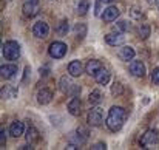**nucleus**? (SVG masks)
<instances>
[{
    "label": "nucleus",
    "instance_id": "1",
    "mask_svg": "<svg viewBox=\"0 0 159 150\" xmlns=\"http://www.w3.org/2000/svg\"><path fill=\"white\" fill-rule=\"evenodd\" d=\"M125 118H127V113L122 107H111L105 121L107 127L111 132H119L122 129L124 122H125Z\"/></svg>",
    "mask_w": 159,
    "mask_h": 150
},
{
    "label": "nucleus",
    "instance_id": "2",
    "mask_svg": "<svg viewBox=\"0 0 159 150\" xmlns=\"http://www.w3.org/2000/svg\"><path fill=\"white\" fill-rule=\"evenodd\" d=\"M73 77V76H71ZM70 76H62L59 81V88L63 95H70V96H79L80 95V87L73 84Z\"/></svg>",
    "mask_w": 159,
    "mask_h": 150
},
{
    "label": "nucleus",
    "instance_id": "3",
    "mask_svg": "<svg viewBox=\"0 0 159 150\" xmlns=\"http://www.w3.org/2000/svg\"><path fill=\"white\" fill-rule=\"evenodd\" d=\"M2 54L6 60H17L20 57V45L14 40H8L2 47Z\"/></svg>",
    "mask_w": 159,
    "mask_h": 150
},
{
    "label": "nucleus",
    "instance_id": "4",
    "mask_svg": "<svg viewBox=\"0 0 159 150\" xmlns=\"http://www.w3.org/2000/svg\"><path fill=\"white\" fill-rule=\"evenodd\" d=\"M158 141H159L158 130L150 129V130H147V132L142 135V138H141L139 144H141V147H142V149H150V147L156 146V144H158Z\"/></svg>",
    "mask_w": 159,
    "mask_h": 150
},
{
    "label": "nucleus",
    "instance_id": "5",
    "mask_svg": "<svg viewBox=\"0 0 159 150\" xmlns=\"http://www.w3.org/2000/svg\"><path fill=\"white\" fill-rule=\"evenodd\" d=\"M104 122V111L101 107H93L88 111V124L93 127H98Z\"/></svg>",
    "mask_w": 159,
    "mask_h": 150
},
{
    "label": "nucleus",
    "instance_id": "6",
    "mask_svg": "<svg viewBox=\"0 0 159 150\" xmlns=\"http://www.w3.org/2000/svg\"><path fill=\"white\" fill-rule=\"evenodd\" d=\"M66 45L63 42H53L48 48V54L53 57V59H62L65 54H66Z\"/></svg>",
    "mask_w": 159,
    "mask_h": 150
},
{
    "label": "nucleus",
    "instance_id": "7",
    "mask_svg": "<svg viewBox=\"0 0 159 150\" xmlns=\"http://www.w3.org/2000/svg\"><path fill=\"white\" fill-rule=\"evenodd\" d=\"M50 33V26L47 22L40 20V22H36L34 26H33V34L37 37V39H45Z\"/></svg>",
    "mask_w": 159,
    "mask_h": 150
},
{
    "label": "nucleus",
    "instance_id": "8",
    "mask_svg": "<svg viewBox=\"0 0 159 150\" xmlns=\"http://www.w3.org/2000/svg\"><path fill=\"white\" fill-rule=\"evenodd\" d=\"M124 40H125L124 33H119V31H116V33H108L105 36V42L110 47H117V45L124 44Z\"/></svg>",
    "mask_w": 159,
    "mask_h": 150
},
{
    "label": "nucleus",
    "instance_id": "9",
    "mask_svg": "<svg viewBox=\"0 0 159 150\" xmlns=\"http://www.w3.org/2000/svg\"><path fill=\"white\" fill-rule=\"evenodd\" d=\"M128 70L133 76L136 77H142L145 74V65L141 62V60H131L130 65H128Z\"/></svg>",
    "mask_w": 159,
    "mask_h": 150
},
{
    "label": "nucleus",
    "instance_id": "10",
    "mask_svg": "<svg viewBox=\"0 0 159 150\" xmlns=\"http://www.w3.org/2000/svg\"><path fill=\"white\" fill-rule=\"evenodd\" d=\"M117 17H119V9H117L116 6H108L107 9H104V12H102V20L107 22V23L114 22Z\"/></svg>",
    "mask_w": 159,
    "mask_h": 150
},
{
    "label": "nucleus",
    "instance_id": "11",
    "mask_svg": "<svg viewBox=\"0 0 159 150\" xmlns=\"http://www.w3.org/2000/svg\"><path fill=\"white\" fill-rule=\"evenodd\" d=\"M17 65L14 63H6V65H2L0 68V73H2V77L3 79H12L16 74H17Z\"/></svg>",
    "mask_w": 159,
    "mask_h": 150
},
{
    "label": "nucleus",
    "instance_id": "12",
    "mask_svg": "<svg viewBox=\"0 0 159 150\" xmlns=\"http://www.w3.org/2000/svg\"><path fill=\"white\" fill-rule=\"evenodd\" d=\"M22 9H23V14H25L26 17H34V16L39 14V3L25 2L23 6H22Z\"/></svg>",
    "mask_w": 159,
    "mask_h": 150
},
{
    "label": "nucleus",
    "instance_id": "13",
    "mask_svg": "<svg viewBox=\"0 0 159 150\" xmlns=\"http://www.w3.org/2000/svg\"><path fill=\"white\" fill-rule=\"evenodd\" d=\"M80 108H82V102L79 96H73V99L68 102V111L73 116H79L80 115Z\"/></svg>",
    "mask_w": 159,
    "mask_h": 150
},
{
    "label": "nucleus",
    "instance_id": "14",
    "mask_svg": "<svg viewBox=\"0 0 159 150\" xmlns=\"http://www.w3.org/2000/svg\"><path fill=\"white\" fill-rule=\"evenodd\" d=\"M23 130H25V125H23L22 121H14V122H11V125H9V135H11L12 138L22 136V135H23Z\"/></svg>",
    "mask_w": 159,
    "mask_h": 150
},
{
    "label": "nucleus",
    "instance_id": "15",
    "mask_svg": "<svg viewBox=\"0 0 159 150\" xmlns=\"http://www.w3.org/2000/svg\"><path fill=\"white\" fill-rule=\"evenodd\" d=\"M101 68H102V63H101L99 60H96V59H91V60H88L87 65H85V73H88L90 76H96V73H98Z\"/></svg>",
    "mask_w": 159,
    "mask_h": 150
},
{
    "label": "nucleus",
    "instance_id": "16",
    "mask_svg": "<svg viewBox=\"0 0 159 150\" xmlns=\"http://www.w3.org/2000/svg\"><path fill=\"white\" fill-rule=\"evenodd\" d=\"M53 99V93L48 90V88H42V90H39V93H37V102L40 104V105H47V104H50Z\"/></svg>",
    "mask_w": 159,
    "mask_h": 150
},
{
    "label": "nucleus",
    "instance_id": "17",
    "mask_svg": "<svg viewBox=\"0 0 159 150\" xmlns=\"http://www.w3.org/2000/svg\"><path fill=\"white\" fill-rule=\"evenodd\" d=\"M82 63H80V60H73V62H70V65H68V73H70V76H73V77H79L80 74H82Z\"/></svg>",
    "mask_w": 159,
    "mask_h": 150
},
{
    "label": "nucleus",
    "instance_id": "18",
    "mask_svg": "<svg viewBox=\"0 0 159 150\" xmlns=\"http://www.w3.org/2000/svg\"><path fill=\"white\" fill-rule=\"evenodd\" d=\"M117 56H119V59L124 60V62L133 60V57H134V50H133L131 47H122V48L119 50V53H117Z\"/></svg>",
    "mask_w": 159,
    "mask_h": 150
},
{
    "label": "nucleus",
    "instance_id": "19",
    "mask_svg": "<svg viewBox=\"0 0 159 150\" xmlns=\"http://www.w3.org/2000/svg\"><path fill=\"white\" fill-rule=\"evenodd\" d=\"M94 79H96V82H98L99 85H107L108 81H110V73H108V70H105V68L102 67V68L96 73Z\"/></svg>",
    "mask_w": 159,
    "mask_h": 150
},
{
    "label": "nucleus",
    "instance_id": "20",
    "mask_svg": "<svg viewBox=\"0 0 159 150\" xmlns=\"http://www.w3.org/2000/svg\"><path fill=\"white\" fill-rule=\"evenodd\" d=\"M17 88L16 87H12V85H5L3 88H2V98L3 99H12V98H16L17 96Z\"/></svg>",
    "mask_w": 159,
    "mask_h": 150
},
{
    "label": "nucleus",
    "instance_id": "21",
    "mask_svg": "<svg viewBox=\"0 0 159 150\" xmlns=\"http://www.w3.org/2000/svg\"><path fill=\"white\" fill-rule=\"evenodd\" d=\"M37 141H39V132H37V129L30 127V129L26 130V143H28V144H34V143H37Z\"/></svg>",
    "mask_w": 159,
    "mask_h": 150
},
{
    "label": "nucleus",
    "instance_id": "22",
    "mask_svg": "<svg viewBox=\"0 0 159 150\" xmlns=\"http://www.w3.org/2000/svg\"><path fill=\"white\" fill-rule=\"evenodd\" d=\"M88 9H90V2L88 0H79V3L76 5V12L79 16H85Z\"/></svg>",
    "mask_w": 159,
    "mask_h": 150
},
{
    "label": "nucleus",
    "instance_id": "23",
    "mask_svg": "<svg viewBox=\"0 0 159 150\" xmlns=\"http://www.w3.org/2000/svg\"><path fill=\"white\" fill-rule=\"evenodd\" d=\"M74 34L77 39H84L87 36V25L85 23H77L74 26Z\"/></svg>",
    "mask_w": 159,
    "mask_h": 150
},
{
    "label": "nucleus",
    "instance_id": "24",
    "mask_svg": "<svg viewBox=\"0 0 159 150\" xmlns=\"http://www.w3.org/2000/svg\"><path fill=\"white\" fill-rule=\"evenodd\" d=\"M90 104L91 105H98L101 101H102V93H101V90H94V91H91V95H90Z\"/></svg>",
    "mask_w": 159,
    "mask_h": 150
},
{
    "label": "nucleus",
    "instance_id": "25",
    "mask_svg": "<svg viewBox=\"0 0 159 150\" xmlns=\"http://www.w3.org/2000/svg\"><path fill=\"white\" fill-rule=\"evenodd\" d=\"M130 23H127L125 20H119L116 25H114V30L119 31V33H125V31H130Z\"/></svg>",
    "mask_w": 159,
    "mask_h": 150
},
{
    "label": "nucleus",
    "instance_id": "26",
    "mask_svg": "<svg viewBox=\"0 0 159 150\" xmlns=\"http://www.w3.org/2000/svg\"><path fill=\"white\" fill-rule=\"evenodd\" d=\"M122 91H124V88H122L120 82H113V85H111V95L113 96H119V95H122Z\"/></svg>",
    "mask_w": 159,
    "mask_h": 150
},
{
    "label": "nucleus",
    "instance_id": "27",
    "mask_svg": "<svg viewBox=\"0 0 159 150\" xmlns=\"http://www.w3.org/2000/svg\"><path fill=\"white\" fill-rule=\"evenodd\" d=\"M57 33H59L60 36H65V34L68 33V22H66V20H62V22L59 23V26H57Z\"/></svg>",
    "mask_w": 159,
    "mask_h": 150
},
{
    "label": "nucleus",
    "instance_id": "28",
    "mask_svg": "<svg viewBox=\"0 0 159 150\" xmlns=\"http://www.w3.org/2000/svg\"><path fill=\"white\" fill-rule=\"evenodd\" d=\"M150 36V26L148 25H141L139 28V37L141 39H147Z\"/></svg>",
    "mask_w": 159,
    "mask_h": 150
},
{
    "label": "nucleus",
    "instance_id": "29",
    "mask_svg": "<svg viewBox=\"0 0 159 150\" xmlns=\"http://www.w3.org/2000/svg\"><path fill=\"white\" fill-rule=\"evenodd\" d=\"M152 81H153L155 85H159V67L153 70V73H152Z\"/></svg>",
    "mask_w": 159,
    "mask_h": 150
},
{
    "label": "nucleus",
    "instance_id": "30",
    "mask_svg": "<svg viewBox=\"0 0 159 150\" xmlns=\"http://www.w3.org/2000/svg\"><path fill=\"white\" fill-rule=\"evenodd\" d=\"M5 144H6V133H5V130H2L0 132V147L5 149Z\"/></svg>",
    "mask_w": 159,
    "mask_h": 150
},
{
    "label": "nucleus",
    "instance_id": "31",
    "mask_svg": "<svg viewBox=\"0 0 159 150\" xmlns=\"http://www.w3.org/2000/svg\"><path fill=\"white\" fill-rule=\"evenodd\" d=\"M91 149L93 150H102V149H107V146H105V143H98V144H94Z\"/></svg>",
    "mask_w": 159,
    "mask_h": 150
},
{
    "label": "nucleus",
    "instance_id": "32",
    "mask_svg": "<svg viewBox=\"0 0 159 150\" xmlns=\"http://www.w3.org/2000/svg\"><path fill=\"white\" fill-rule=\"evenodd\" d=\"M39 71H40V76H47L48 71H50V67H43V68H40Z\"/></svg>",
    "mask_w": 159,
    "mask_h": 150
},
{
    "label": "nucleus",
    "instance_id": "33",
    "mask_svg": "<svg viewBox=\"0 0 159 150\" xmlns=\"http://www.w3.org/2000/svg\"><path fill=\"white\" fill-rule=\"evenodd\" d=\"M102 2H104V3H107V5H110V3H113L114 0H102Z\"/></svg>",
    "mask_w": 159,
    "mask_h": 150
},
{
    "label": "nucleus",
    "instance_id": "34",
    "mask_svg": "<svg viewBox=\"0 0 159 150\" xmlns=\"http://www.w3.org/2000/svg\"><path fill=\"white\" fill-rule=\"evenodd\" d=\"M25 2H33V3H39V0H25Z\"/></svg>",
    "mask_w": 159,
    "mask_h": 150
},
{
    "label": "nucleus",
    "instance_id": "35",
    "mask_svg": "<svg viewBox=\"0 0 159 150\" xmlns=\"http://www.w3.org/2000/svg\"><path fill=\"white\" fill-rule=\"evenodd\" d=\"M156 6H158V9H159V0H156Z\"/></svg>",
    "mask_w": 159,
    "mask_h": 150
},
{
    "label": "nucleus",
    "instance_id": "36",
    "mask_svg": "<svg viewBox=\"0 0 159 150\" xmlns=\"http://www.w3.org/2000/svg\"><path fill=\"white\" fill-rule=\"evenodd\" d=\"M148 2H152V0H148Z\"/></svg>",
    "mask_w": 159,
    "mask_h": 150
}]
</instances>
